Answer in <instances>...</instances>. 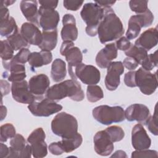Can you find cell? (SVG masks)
I'll use <instances>...</instances> for the list:
<instances>
[{
    "mask_svg": "<svg viewBox=\"0 0 158 158\" xmlns=\"http://www.w3.org/2000/svg\"><path fill=\"white\" fill-rule=\"evenodd\" d=\"M86 96L88 101L96 102L104 98V93L99 86L96 85H88L86 89Z\"/></svg>",
    "mask_w": 158,
    "mask_h": 158,
    "instance_id": "33",
    "label": "cell"
},
{
    "mask_svg": "<svg viewBox=\"0 0 158 158\" xmlns=\"http://www.w3.org/2000/svg\"><path fill=\"white\" fill-rule=\"evenodd\" d=\"M42 41L38 46L41 51H51L53 50L57 43V29L53 30L44 31L42 32Z\"/></svg>",
    "mask_w": 158,
    "mask_h": 158,
    "instance_id": "27",
    "label": "cell"
},
{
    "mask_svg": "<svg viewBox=\"0 0 158 158\" xmlns=\"http://www.w3.org/2000/svg\"><path fill=\"white\" fill-rule=\"evenodd\" d=\"M83 141V138L81 135L77 133L74 136L68 138H62L61 141H59V144L63 152L69 153L78 147L80 146Z\"/></svg>",
    "mask_w": 158,
    "mask_h": 158,
    "instance_id": "29",
    "label": "cell"
},
{
    "mask_svg": "<svg viewBox=\"0 0 158 158\" xmlns=\"http://www.w3.org/2000/svg\"><path fill=\"white\" fill-rule=\"evenodd\" d=\"M131 144L135 150L147 149L151 146V140L141 123H138L133 127Z\"/></svg>",
    "mask_w": 158,
    "mask_h": 158,
    "instance_id": "17",
    "label": "cell"
},
{
    "mask_svg": "<svg viewBox=\"0 0 158 158\" xmlns=\"http://www.w3.org/2000/svg\"><path fill=\"white\" fill-rule=\"evenodd\" d=\"M20 7L23 16L28 21L35 25L39 24V14L36 1H22Z\"/></svg>",
    "mask_w": 158,
    "mask_h": 158,
    "instance_id": "25",
    "label": "cell"
},
{
    "mask_svg": "<svg viewBox=\"0 0 158 158\" xmlns=\"http://www.w3.org/2000/svg\"><path fill=\"white\" fill-rule=\"evenodd\" d=\"M125 54L127 57L134 59L139 64H141L142 61L148 55V51L146 50L132 44L130 48L125 51Z\"/></svg>",
    "mask_w": 158,
    "mask_h": 158,
    "instance_id": "32",
    "label": "cell"
},
{
    "mask_svg": "<svg viewBox=\"0 0 158 158\" xmlns=\"http://www.w3.org/2000/svg\"><path fill=\"white\" fill-rule=\"evenodd\" d=\"M50 81L48 77L43 73L33 76L28 81V88L36 97L43 96L49 88Z\"/></svg>",
    "mask_w": 158,
    "mask_h": 158,
    "instance_id": "19",
    "label": "cell"
},
{
    "mask_svg": "<svg viewBox=\"0 0 158 158\" xmlns=\"http://www.w3.org/2000/svg\"><path fill=\"white\" fill-rule=\"evenodd\" d=\"M28 109L35 116L49 117L60 111L62 106L54 101L41 96L36 97L35 100L28 104Z\"/></svg>",
    "mask_w": 158,
    "mask_h": 158,
    "instance_id": "7",
    "label": "cell"
},
{
    "mask_svg": "<svg viewBox=\"0 0 158 158\" xmlns=\"http://www.w3.org/2000/svg\"><path fill=\"white\" fill-rule=\"evenodd\" d=\"M122 64L123 67H125L128 70H134L139 65V64L134 59L130 57H126L123 60Z\"/></svg>",
    "mask_w": 158,
    "mask_h": 158,
    "instance_id": "45",
    "label": "cell"
},
{
    "mask_svg": "<svg viewBox=\"0 0 158 158\" xmlns=\"http://www.w3.org/2000/svg\"><path fill=\"white\" fill-rule=\"evenodd\" d=\"M94 118L101 124L109 125L125 120V111L120 106L101 105L94 107L92 111Z\"/></svg>",
    "mask_w": 158,
    "mask_h": 158,
    "instance_id": "5",
    "label": "cell"
},
{
    "mask_svg": "<svg viewBox=\"0 0 158 158\" xmlns=\"http://www.w3.org/2000/svg\"><path fill=\"white\" fill-rule=\"evenodd\" d=\"M51 130L53 133L62 138L73 137L78 133L77 120L72 115L60 112L52 119Z\"/></svg>",
    "mask_w": 158,
    "mask_h": 158,
    "instance_id": "3",
    "label": "cell"
},
{
    "mask_svg": "<svg viewBox=\"0 0 158 158\" xmlns=\"http://www.w3.org/2000/svg\"><path fill=\"white\" fill-rule=\"evenodd\" d=\"M48 149H49V152L53 155L59 156V155H61L62 153H64L61 149V147L59 144V141L53 142V143H51L49 145Z\"/></svg>",
    "mask_w": 158,
    "mask_h": 158,
    "instance_id": "46",
    "label": "cell"
},
{
    "mask_svg": "<svg viewBox=\"0 0 158 158\" xmlns=\"http://www.w3.org/2000/svg\"><path fill=\"white\" fill-rule=\"evenodd\" d=\"M62 24L60 35L63 41H75L78 33L74 16L70 14H65L62 17Z\"/></svg>",
    "mask_w": 158,
    "mask_h": 158,
    "instance_id": "21",
    "label": "cell"
},
{
    "mask_svg": "<svg viewBox=\"0 0 158 158\" xmlns=\"http://www.w3.org/2000/svg\"><path fill=\"white\" fill-rule=\"evenodd\" d=\"M93 142L94 150L100 156H109L114 150V143L105 130L99 131L95 134Z\"/></svg>",
    "mask_w": 158,
    "mask_h": 158,
    "instance_id": "16",
    "label": "cell"
},
{
    "mask_svg": "<svg viewBox=\"0 0 158 158\" xmlns=\"http://www.w3.org/2000/svg\"><path fill=\"white\" fill-rule=\"evenodd\" d=\"M151 116L148 107L142 104H133L127 107L125 110V118L129 122L137 121L140 123L146 122Z\"/></svg>",
    "mask_w": 158,
    "mask_h": 158,
    "instance_id": "18",
    "label": "cell"
},
{
    "mask_svg": "<svg viewBox=\"0 0 158 158\" xmlns=\"http://www.w3.org/2000/svg\"><path fill=\"white\" fill-rule=\"evenodd\" d=\"M105 85L109 91L115 90L120 83V77L124 72V67L120 61L112 62L107 68Z\"/></svg>",
    "mask_w": 158,
    "mask_h": 158,
    "instance_id": "15",
    "label": "cell"
},
{
    "mask_svg": "<svg viewBox=\"0 0 158 158\" xmlns=\"http://www.w3.org/2000/svg\"><path fill=\"white\" fill-rule=\"evenodd\" d=\"M38 14L39 24L43 30L48 31L56 29L60 19L59 12L57 10L40 6Z\"/></svg>",
    "mask_w": 158,
    "mask_h": 158,
    "instance_id": "14",
    "label": "cell"
},
{
    "mask_svg": "<svg viewBox=\"0 0 158 158\" xmlns=\"http://www.w3.org/2000/svg\"><path fill=\"white\" fill-rule=\"evenodd\" d=\"M158 157L157 152L155 150H149V149H144V150H136L131 153V157H145V158H152Z\"/></svg>",
    "mask_w": 158,
    "mask_h": 158,
    "instance_id": "41",
    "label": "cell"
},
{
    "mask_svg": "<svg viewBox=\"0 0 158 158\" xmlns=\"http://www.w3.org/2000/svg\"><path fill=\"white\" fill-rule=\"evenodd\" d=\"M14 49L7 40H2L1 41L0 56L2 61L10 60L14 57Z\"/></svg>",
    "mask_w": 158,
    "mask_h": 158,
    "instance_id": "36",
    "label": "cell"
},
{
    "mask_svg": "<svg viewBox=\"0 0 158 158\" xmlns=\"http://www.w3.org/2000/svg\"><path fill=\"white\" fill-rule=\"evenodd\" d=\"M135 83L142 93L151 95L155 92L158 85L156 72L152 73L140 67L135 72Z\"/></svg>",
    "mask_w": 158,
    "mask_h": 158,
    "instance_id": "9",
    "label": "cell"
},
{
    "mask_svg": "<svg viewBox=\"0 0 158 158\" xmlns=\"http://www.w3.org/2000/svg\"><path fill=\"white\" fill-rule=\"evenodd\" d=\"M135 70L127 72L124 76V83L128 87H136L135 83Z\"/></svg>",
    "mask_w": 158,
    "mask_h": 158,
    "instance_id": "44",
    "label": "cell"
},
{
    "mask_svg": "<svg viewBox=\"0 0 158 158\" xmlns=\"http://www.w3.org/2000/svg\"><path fill=\"white\" fill-rule=\"evenodd\" d=\"M60 53L65 56L68 63V70L71 79L77 80L73 68H75L82 62L83 55L80 49L75 46L72 41H64L60 48Z\"/></svg>",
    "mask_w": 158,
    "mask_h": 158,
    "instance_id": "6",
    "label": "cell"
},
{
    "mask_svg": "<svg viewBox=\"0 0 158 158\" xmlns=\"http://www.w3.org/2000/svg\"><path fill=\"white\" fill-rule=\"evenodd\" d=\"M45 138L46 134L41 127L33 130L28 136L27 141L31 145L33 157L42 158L46 156L48 149Z\"/></svg>",
    "mask_w": 158,
    "mask_h": 158,
    "instance_id": "10",
    "label": "cell"
},
{
    "mask_svg": "<svg viewBox=\"0 0 158 158\" xmlns=\"http://www.w3.org/2000/svg\"><path fill=\"white\" fill-rule=\"evenodd\" d=\"M58 1H39L41 6L55 9L58 4Z\"/></svg>",
    "mask_w": 158,
    "mask_h": 158,
    "instance_id": "47",
    "label": "cell"
},
{
    "mask_svg": "<svg viewBox=\"0 0 158 158\" xmlns=\"http://www.w3.org/2000/svg\"><path fill=\"white\" fill-rule=\"evenodd\" d=\"M20 33L29 44L38 46L42 41V33L36 25L32 23H23L20 28Z\"/></svg>",
    "mask_w": 158,
    "mask_h": 158,
    "instance_id": "23",
    "label": "cell"
},
{
    "mask_svg": "<svg viewBox=\"0 0 158 158\" xmlns=\"http://www.w3.org/2000/svg\"><path fill=\"white\" fill-rule=\"evenodd\" d=\"M111 157H122V158H123V157H127V156L125 151H122V150H118V151H115L114 152V154H113L111 156Z\"/></svg>",
    "mask_w": 158,
    "mask_h": 158,
    "instance_id": "51",
    "label": "cell"
},
{
    "mask_svg": "<svg viewBox=\"0 0 158 158\" xmlns=\"http://www.w3.org/2000/svg\"><path fill=\"white\" fill-rule=\"evenodd\" d=\"M157 51H156L153 54H150L147 56V57L142 61L140 65L141 67L147 70L151 71L155 67L157 66Z\"/></svg>",
    "mask_w": 158,
    "mask_h": 158,
    "instance_id": "37",
    "label": "cell"
},
{
    "mask_svg": "<svg viewBox=\"0 0 158 158\" xmlns=\"http://www.w3.org/2000/svg\"><path fill=\"white\" fill-rule=\"evenodd\" d=\"M131 43H130V40H128L125 36L120 37V38H118V40L116 41V43H115V46L117 49L120 51H126L127 50H128L131 46Z\"/></svg>",
    "mask_w": 158,
    "mask_h": 158,
    "instance_id": "43",
    "label": "cell"
},
{
    "mask_svg": "<svg viewBox=\"0 0 158 158\" xmlns=\"http://www.w3.org/2000/svg\"><path fill=\"white\" fill-rule=\"evenodd\" d=\"M67 70L65 62L61 59H56L51 65V76L55 82L62 81L66 77Z\"/></svg>",
    "mask_w": 158,
    "mask_h": 158,
    "instance_id": "28",
    "label": "cell"
},
{
    "mask_svg": "<svg viewBox=\"0 0 158 158\" xmlns=\"http://www.w3.org/2000/svg\"><path fill=\"white\" fill-rule=\"evenodd\" d=\"M80 15L86 24V34L95 36L98 34L99 24L104 15V8L95 2H88L83 5Z\"/></svg>",
    "mask_w": 158,
    "mask_h": 158,
    "instance_id": "4",
    "label": "cell"
},
{
    "mask_svg": "<svg viewBox=\"0 0 158 158\" xmlns=\"http://www.w3.org/2000/svg\"><path fill=\"white\" fill-rule=\"evenodd\" d=\"M1 89L2 97L4 95H7L9 94L11 88L8 81L4 80H1Z\"/></svg>",
    "mask_w": 158,
    "mask_h": 158,
    "instance_id": "48",
    "label": "cell"
},
{
    "mask_svg": "<svg viewBox=\"0 0 158 158\" xmlns=\"http://www.w3.org/2000/svg\"><path fill=\"white\" fill-rule=\"evenodd\" d=\"M14 2H15V1H9V0H2V1H1V4L4 5L6 7L10 6L12 4H14Z\"/></svg>",
    "mask_w": 158,
    "mask_h": 158,
    "instance_id": "53",
    "label": "cell"
},
{
    "mask_svg": "<svg viewBox=\"0 0 158 158\" xmlns=\"http://www.w3.org/2000/svg\"><path fill=\"white\" fill-rule=\"evenodd\" d=\"M9 154V148H8L3 143L1 142L0 144V157L4 158L7 157Z\"/></svg>",
    "mask_w": 158,
    "mask_h": 158,
    "instance_id": "49",
    "label": "cell"
},
{
    "mask_svg": "<svg viewBox=\"0 0 158 158\" xmlns=\"http://www.w3.org/2000/svg\"><path fill=\"white\" fill-rule=\"evenodd\" d=\"M115 1H108V0H101V1H94V2L101 6L102 7H109L114 5L115 3Z\"/></svg>",
    "mask_w": 158,
    "mask_h": 158,
    "instance_id": "50",
    "label": "cell"
},
{
    "mask_svg": "<svg viewBox=\"0 0 158 158\" xmlns=\"http://www.w3.org/2000/svg\"><path fill=\"white\" fill-rule=\"evenodd\" d=\"M7 115V108L2 104L1 105V120H2Z\"/></svg>",
    "mask_w": 158,
    "mask_h": 158,
    "instance_id": "52",
    "label": "cell"
},
{
    "mask_svg": "<svg viewBox=\"0 0 158 158\" xmlns=\"http://www.w3.org/2000/svg\"><path fill=\"white\" fill-rule=\"evenodd\" d=\"M11 92L13 99L22 104H30L36 99V96L29 89L28 83L25 80L13 82L11 85Z\"/></svg>",
    "mask_w": 158,
    "mask_h": 158,
    "instance_id": "13",
    "label": "cell"
},
{
    "mask_svg": "<svg viewBox=\"0 0 158 158\" xmlns=\"http://www.w3.org/2000/svg\"><path fill=\"white\" fill-rule=\"evenodd\" d=\"M19 31L15 19L12 17L2 19L0 20V34L7 38Z\"/></svg>",
    "mask_w": 158,
    "mask_h": 158,
    "instance_id": "30",
    "label": "cell"
},
{
    "mask_svg": "<svg viewBox=\"0 0 158 158\" xmlns=\"http://www.w3.org/2000/svg\"><path fill=\"white\" fill-rule=\"evenodd\" d=\"M157 115L156 113V106L154 110V113L153 115L150 116L148 120L146 121L144 125H145L149 131L155 136L158 135L157 131Z\"/></svg>",
    "mask_w": 158,
    "mask_h": 158,
    "instance_id": "40",
    "label": "cell"
},
{
    "mask_svg": "<svg viewBox=\"0 0 158 158\" xmlns=\"http://www.w3.org/2000/svg\"><path fill=\"white\" fill-rule=\"evenodd\" d=\"M66 97L78 102L84 99V92L77 80H67L55 84L49 88L46 93V98L54 101H58Z\"/></svg>",
    "mask_w": 158,
    "mask_h": 158,
    "instance_id": "2",
    "label": "cell"
},
{
    "mask_svg": "<svg viewBox=\"0 0 158 158\" xmlns=\"http://www.w3.org/2000/svg\"><path fill=\"white\" fill-rule=\"evenodd\" d=\"M117 57V49L114 43L106 44L98 52L96 57V63L101 69L107 68L112 60Z\"/></svg>",
    "mask_w": 158,
    "mask_h": 158,
    "instance_id": "22",
    "label": "cell"
},
{
    "mask_svg": "<svg viewBox=\"0 0 158 158\" xmlns=\"http://www.w3.org/2000/svg\"><path fill=\"white\" fill-rule=\"evenodd\" d=\"M154 19V15L149 9L143 14L132 15L128 20L125 37L128 40L136 38L139 34L141 28L150 26L152 23Z\"/></svg>",
    "mask_w": 158,
    "mask_h": 158,
    "instance_id": "8",
    "label": "cell"
},
{
    "mask_svg": "<svg viewBox=\"0 0 158 158\" xmlns=\"http://www.w3.org/2000/svg\"><path fill=\"white\" fill-rule=\"evenodd\" d=\"M7 41L14 51L20 50L24 48H27L30 45L19 31L8 36L7 38Z\"/></svg>",
    "mask_w": 158,
    "mask_h": 158,
    "instance_id": "31",
    "label": "cell"
},
{
    "mask_svg": "<svg viewBox=\"0 0 158 158\" xmlns=\"http://www.w3.org/2000/svg\"><path fill=\"white\" fill-rule=\"evenodd\" d=\"M52 55L51 51H41L40 52H31L28 58L29 65L34 68L40 67L51 62Z\"/></svg>",
    "mask_w": 158,
    "mask_h": 158,
    "instance_id": "26",
    "label": "cell"
},
{
    "mask_svg": "<svg viewBox=\"0 0 158 158\" xmlns=\"http://www.w3.org/2000/svg\"><path fill=\"white\" fill-rule=\"evenodd\" d=\"M75 77L88 85H96L101 79L99 70L93 65L81 63L75 67Z\"/></svg>",
    "mask_w": 158,
    "mask_h": 158,
    "instance_id": "12",
    "label": "cell"
},
{
    "mask_svg": "<svg viewBox=\"0 0 158 158\" xmlns=\"http://www.w3.org/2000/svg\"><path fill=\"white\" fill-rule=\"evenodd\" d=\"M0 130V141L2 143L7 141L8 139L13 138L16 135V130L14 126L9 123L1 125Z\"/></svg>",
    "mask_w": 158,
    "mask_h": 158,
    "instance_id": "34",
    "label": "cell"
},
{
    "mask_svg": "<svg viewBox=\"0 0 158 158\" xmlns=\"http://www.w3.org/2000/svg\"><path fill=\"white\" fill-rule=\"evenodd\" d=\"M30 53L31 52L28 48H22L10 60H9V62L10 63H17L24 65L27 62H28V58Z\"/></svg>",
    "mask_w": 158,
    "mask_h": 158,
    "instance_id": "39",
    "label": "cell"
},
{
    "mask_svg": "<svg viewBox=\"0 0 158 158\" xmlns=\"http://www.w3.org/2000/svg\"><path fill=\"white\" fill-rule=\"evenodd\" d=\"M148 1L131 0L129 2V6L133 12L138 14H140L146 12L148 9Z\"/></svg>",
    "mask_w": 158,
    "mask_h": 158,
    "instance_id": "38",
    "label": "cell"
},
{
    "mask_svg": "<svg viewBox=\"0 0 158 158\" xmlns=\"http://www.w3.org/2000/svg\"><path fill=\"white\" fill-rule=\"evenodd\" d=\"M31 154V145L26 143L22 135L16 134L11 138L7 158H30Z\"/></svg>",
    "mask_w": 158,
    "mask_h": 158,
    "instance_id": "11",
    "label": "cell"
},
{
    "mask_svg": "<svg viewBox=\"0 0 158 158\" xmlns=\"http://www.w3.org/2000/svg\"><path fill=\"white\" fill-rule=\"evenodd\" d=\"M113 143L121 141L125 136L123 130L119 126L113 125L107 127L106 130Z\"/></svg>",
    "mask_w": 158,
    "mask_h": 158,
    "instance_id": "35",
    "label": "cell"
},
{
    "mask_svg": "<svg viewBox=\"0 0 158 158\" xmlns=\"http://www.w3.org/2000/svg\"><path fill=\"white\" fill-rule=\"evenodd\" d=\"M124 28L120 18L110 7H104V17L99 24L98 35L100 42H107L120 38L124 33Z\"/></svg>",
    "mask_w": 158,
    "mask_h": 158,
    "instance_id": "1",
    "label": "cell"
},
{
    "mask_svg": "<svg viewBox=\"0 0 158 158\" xmlns=\"http://www.w3.org/2000/svg\"><path fill=\"white\" fill-rule=\"evenodd\" d=\"M158 31L157 27L150 28L141 34L136 40L135 45L149 51L157 44Z\"/></svg>",
    "mask_w": 158,
    "mask_h": 158,
    "instance_id": "24",
    "label": "cell"
},
{
    "mask_svg": "<svg viewBox=\"0 0 158 158\" xmlns=\"http://www.w3.org/2000/svg\"><path fill=\"white\" fill-rule=\"evenodd\" d=\"M83 1H72V0H64L63 1L64 7L67 10L76 11L78 10L82 4Z\"/></svg>",
    "mask_w": 158,
    "mask_h": 158,
    "instance_id": "42",
    "label": "cell"
},
{
    "mask_svg": "<svg viewBox=\"0 0 158 158\" xmlns=\"http://www.w3.org/2000/svg\"><path fill=\"white\" fill-rule=\"evenodd\" d=\"M2 65L4 68L6 70L3 74L5 76L3 77L7 78L9 81L17 82L23 80L27 77L25 72V65L20 64L17 63H10L9 61H2Z\"/></svg>",
    "mask_w": 158,
    "mask_h": 158,
    "instance_id": "20",
    "label": "cell"
}]
</instances>
